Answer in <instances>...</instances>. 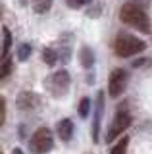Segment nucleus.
Masks as SVG:
<instances>
[{"label": "nucleus", "instance_id": "423d86ee", "mask_svg": "<svg viewBox=\"0 0 152 154\" xmlns=\"http://www.w3.org/2000/svg\"><path fill=\"white\" fill-rule=\"evenodd\" d=\"M127 87V73L123 69H114L108 79V94L112 98H117Z\"/></svg>", "mask_w": 152, "mask_h": 154}, {"label": "nucleus", "instance_id": "a211bd4d", "mask_svg": "<svg viewBox=\"0 0 152 154\" xmlns=\"http://www.w3.org/2000/svg\"><path fill=\"white\" fill-rule=\"evenodd\" d=\"M91 0H68V6L69 8H81L85 4H89Z\"/></svg>", "mask_w": 152, "mask_h": 154}, {"label": "nucleus", "instance_id": "f257e3e1", "mask_svg": "<svg viewBox=\"0 0 152 154\" xmlns=\"http://www.w3.org/2000/svg\"><path fill=\"white\" fill-rule=\"evenodd\" d=\"M120 19L127 25H131L137 31L142 33H150V19L146 16L144 8L141 6L137 0H131V2H125L120 10Z\"/></svg>", "mask_w": 152, "mask_h": 154}, {"label": "nucleus", "instance_id": "f03ea898", "mask_svg": "<svg viewBox=\"0 0 152 154\" xmlns=\"http://www.w3.org/2000/svg\"><path fill=\"white\" fill-rule=\"evenodd\" d=\"M114 48H116V54L121 56V58H129V56H135L142 52L146 48L144 41L129 35V33H120L116 37V42H114Z\"/></svg>", "mask_w": 152, "mask_h": 154}, {"label": "nucleus", "instance_id": "4468645a", "mask_svg": "<svg viewBox=\"0 0 152 154\" xmlns=\"http://www.w3.org/2000/svg\"><path fill=\"white\" fill-rule=\"evenodd\" d=\"M89 110H91V100H89V98H81V102H79V116H81V118H87Z\"/></svg>", "mask_w": 152, "mask_h": 154}, {"label": "nucleus", "instance_id": "9d476101", "mask_svg": "<svg viewBox=\"0 0 152 154\" xmlns=\"http://www.w3.org/2000/svg\"><path fill=\"white\" fill-rule=\"evenodd\" d=\"M127 146H129V139H127V137H121L120 141H117V144L110 150V154H125L127 152Z\"/></svg>", "mask_w": 152, "mask_h": 154}, {"label": "nucleus", "instance_id": "9b49d317", "mask_svg": "<svg viewBox=\"0 0 152 154\" xmlns=\"http://www.w3.org/2000/svg\"><path fill=\"white\" fill-rule=\"evenodd\" d=\"M42 60H44V64L54 66L56 60H58V54L54 52V48H44V50H42Z\"/></svg>", "mask_w": 152, "mask_h": 154}, {"label": "nucleus", "instance_id": "ddd939ff", "mask_svg": "<svg viewBox=\"0 0 152 154\" xmlns=\"http://www.w3.org/2000/svg\"><path fill=\"white\" fill-rule=\"evenodd\" d=\"M93 60H94V58H93L91 48L85 46L83 50H81V62H83V66H85V67H91V66H93Z\"/></svg>", "mask_w": 152, "mask_h": 154}, {"label": "nucleus", "instance_id": "7ed1b4c3", "mask_svg": "<svg viewBox=\"0 0 152 154\" xmlns=\"http://www.w3.org/2000/svg\"><path fill=\"white\" fill-rule=\"evenodd\" d=\"M131 122H133V118H131L129 110H127V106L125 104L120 106V108H117V112H116V116H114V122L110 125V129H108V133H106V141L110 143L116 137H120V135L131 125Z\"/></svg>", "mask_w": 152, "mask_h": 154}, {"label": "nucleus", "instance_id": "0eeeda50", "mask_svg": "<svg viewBox=\"0 0 152 154\" xmlns=\"http://www.w3.org/2000/svg\"><path fill=\"white\" fill-rule=\"evenodd\" d=\"M56 131H58V137L62 141H69L71 135H73V122L71 119H62L58 127H56Z\"/></svg>", "mask_w": 152, "mask_h": 154}, {"label": "nucleus", "instance_id": "1a4fd4ad", "mask_svg": "<svg viewBox=\"0 0 152 154\" xmlns=\"http://www.w3.org/2000/svg\"><path fill=\"white\" fill-rule=\"evenodd\" d=\"M33 8L37 14H44L52 8V0H33Z\"/></svg>", "mask_w": 152, "mask_h": 154}, {"label": "nucleus", "instance_id": "2eb2a0df", "mask_svg": "<svg viewBox=\"0 0 152 154\" xmlns=\"http://www.w3.org/2000/svg\"><path fill=\"white\" fill-rule=\"evenodd\" d=\"M29 54H31V46L29 45H21L17 48V58H20V60H27Z\"/></svg>", "mask_w": 152, "mask_h": 154}, {"label": "nucleus", "instance_id": "f8f14e48", "mask_svg": "<svg viewBox=\"0 0 152 154\" xmlns=\"http://www.w3.org/2000/svg\"><path fill=\"white\" fill-rule=\"evenodd\" d=\"M10 71H12V60L6 56V58L2 60V64H0V81H2L4 77L10 75Z\"/></svg>", "mask_w": 152, "mask_h": 154}, {"label": "nucleus", "instance_id": "20e7f679", "mask_svg": "<svg viewBox=\"0 0 152 154\" xmlns=\"http://www.w3.org/2000/svg\"><path fill=\"white\" fill-rule=\"evenodd\" d=\"M54 144V139H52V131L48 127H41L37 129L35 133L31 135L29 139V150L33 154H46Z\"/></svg>", "mask_w": 152, "mask_h": 154}, {"label": "nucleus", "instance_id": "6ab92c4d", "mask_svg": "<svg viewBox=\"0 0 152 154\" xmlns=\"http://www.w3.org/2000/svg\"><path fill=\"white\" fill-rule=\"evenodd\" d=\"M14 154H23V152H21V148H16V150H14Z\"/></svg>", "mask_w": 152, "mask_h": 154}, {"label": "nucleus", "instance_id": "dca6fc26", "mask_svg": "<svg viewBox=\"0 0 152 154\" xmlns=\"http://www.w3.org/2000/svg\"><path fill=\"white\" fill-rule=\"evenodd\" d=\"M10 42H12L10 31H8V29H4V58L8 56V50H10Z\"/></svg>", "mask_w": 152, "mask_h": 154}, {"label": "nucleus", "instance_id": "6e6552de", "mask_svg": "<svg viewBox=\"0 0 152 154\" xmlns=\"http://www.w3.org/2000/svg\"><path fill=\"white\" fill-rule=\"evenodd\" d=\"M35 96H33V93H21L20 94V108L21 110H31L33 106H35Z\"/></svg>", "mask_w": 152, "mask_h": 154}, {"label": "nucleus", "instance_id": "39448f33", "mask_svg": "<svg viewBox=\"0 0 152 154\" xmlns=\"http://www.w3.org/2000/svg\"><path fill=\"white\" fill-rule=\"evenodd\" d=\"M46 87L54 96H64L69 89V73L65 69H60L56 73H52L46 81Z\"/></svg>", "mask_w": 152, "mask_h": 154}, {"label": "nucleus", "instance_id": "aec40b11", "mask_svg": "<svg viewBox=\"0 0 152 154\" xmlns=\"http://www.w3.org/2000/svg\"><path fill=\"white\" fill-rule=\"evenodd\" d=\"M0 154H2V152H0Z\"/></svg>", "mask_w": 152, "mask_h": 154}, {"label": "nucleus", "instance_id": "f3484780", "mask_svg": "<svg viewBox=\"0 0 152 154\" xmlns=\"http://www.w3.org/2000/svg\"><path fill=\"white\" fill-rule=\"evenodd\" d=\"M4 122H6V100L0 96V127L4 125Z\"/></svg>", "mask_w": 152, "mask_h": 154}]
</instances>
